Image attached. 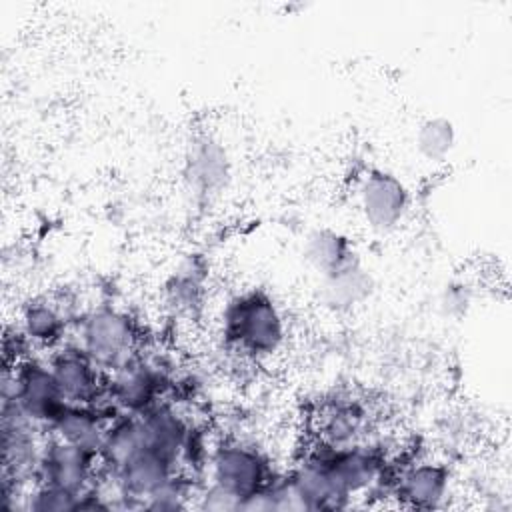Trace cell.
<instances>
[{
	"mask_svg": "<svg viewBox=\"0 0 512 512\" xmlns=\"http://www.w3.org/2000/svg\"><path fill=\"white\" fill-rule=\"evenodd\" d=\"M176 386L174 368L160 354L136 350L128 360L106 374L104 398L118 414L140 416Z\"/></svg>",
	"mask_w": 512,
	"mask_h": 512,
	"instance_id": "7a4b0ae2",
	"label": "cell"
},
{
	"mask_svg": "<svg viewBox=\"0 0 512 512\" xmlns=\"http://www.w3.org/2000/svg\"><path fill=\"white\" fill-rule=\"evenodd\" d=\"M374 282L360 260L322 278V302L328 310L344 314L362 306L372 294Z\"/></svg>",
	"mask_w": 512,
	"mask_h": 512,
	"instance_id": "d6986e66",
	"label": "cell"
},
{
	"mask_svg": "<svg viewBox=\"0 0 512 512\" xmlns=\"http://www.w3.org/2000/svg\"><path fill=\"white\" fill-rule=\"evenodd\" d=\"M140 422L146 446L182 468V448L192 420H188L170 400H162L144 414H140Z\"/></svg>",
	"mask_w": 512,
	"mask_h": 512,
	"instance_id": "9a60e30c",
	"label": "cell"
},
{
	"mask_svg": "<svg viewBox=\"0 0 512 512\" xmlns=\"http://www.w3.org/2000/svg\"><path fill=\"white\" fill-rule=\"evenodd\" d=\"M356 206L364 226L372 234L386 236L406 222L412 208V194L398 174L372 166L358 178Z\"/></svg>",
	"mask_w": 512,
	"mask_h": 512,
	"instance_id": "5b68a950",
	"label": "cell"
},
{
	"mask_svg": "<svg viewBox=\"0 0 512 512\" xmlns=\"http://www.w3.org/2000/svg\"><path fill=\"white\" fill-rule=\"evenodd\" d=\"M82 496L50 484H32L26 492V512H72Z\"/></svg>",
	"mask_w": 512,
	"mask_h": 512,
	"instance_id": "44dd1931",
	"label": "cell"
},
{
	"mask_svg": "<svg viewBox=\"0 0 512 512\" xmlns=\"http://www.w3.org/2000/svg\"><path fill=\"white\" fill-rule=\"evenodd\" d=\"M304 260L320 278H326L360 258L346 234L334 228H316L304 240Z\"/></svg>",
	"mask_w": 512,
	"mask_h": 512,
	"instance_id": "ac0fdd59",
	"label": "cell"
},
{
	"mask_svg": "<svg viewBox=\"0 0 512 512\" xmlns=\"http://www.w3.org/2000/svg\"><path fill=\"white\" fill-rule=\"evenodd\" d=\"M194 506L200 510H208V512H228V510H238L240 502H238V498H234L224 488L216 486L214 482H206L198 488Z\"/></svg>",
	"mask_w": 512,
	"mask_h": 512,
	"instance_id": "7402d4cb",
	"label": "cell"
},
{
	"mask_svg": "<svg viewBox=\"0 0 512 512\" xmlns=\"http://www.w3.org/2000/svg\"><path fill=\"white\" fill-rule=\"evenodd\" d=\"M16 324L34 350L52 352L66 344V334L74 318L60 300L36 296L22 304Z\"/></svg>",
	"mask_w": 512,
	"mask_h": 512,
	"instance_id": "5bb4252c",
	"label": "cell"
},
{
	"mask_svg": "<svg viewBox=\"0 0 512 512\" xmlns=\"http://www.w3.org/2000/svg\"><path fill=\"white\" fill-rule=\"evenodd\" d=\"M120 416L108 400H100L98 404H66L58 418L46 430L50 436L82 448L94 456H98L104 432L110 420Z\"/></svg>",
	"mask_w": 512,
	"mask_h": 512,
	"instance_id": "4fadbf2b",
	"label": "cell"
},
{
	"mask_svg": "<svg viewBox=\"0 0 512 512\" xmlns=\"http://www.w3.org/2000/svg\"><path fill=\"white\" fill-rule=\"evenodd\" d=\"M184 178L198 198L220 194L230 182V158L224 144L212 134H196L186 146Z\"/></svg>",
	"mask_w": 512,
	"mask_h": 512,
	"instance_id": "8fae6325",
	"label": "cell"
},
{
	"mask_svg": "<svg viewBox=\"0 0 512 512\" xmlns=\"http://www.w3.org/2000/svg\"><path fill=\"white\" fill-rule=\"evenodd\" d=\"M14 396L28 416L46 432L68 404L48 360L28 356L14 366L4 364L2 396Z\"/></svg>",
	"mask_w": 512,
	"mask_h": 512,
	"instance_id": "8992f818",
	"label": "cell"
},
{
	"mask_svg": "<svg viewBox=\"0 0 512 512\" xmlns=\"http://www.w3.org/2000/svg\"><path fill=\"white\" fill-rule=\"evenodd\" d=\"M144 442V430L140 416L132 414H120L114 420L108 422L104 440L98 452L100 462V474L112 476L116 474L130 458H134L142 448Z\"/></svg>",
	"mask_w": 512,
	"mask_h": 512,
	"instance_id": "e0dca14e",
	"label": "cell"
},
{
	"mask_svg": "<svg viewBox=\"0 0 512 512\" xmlns=\"http://www.w3.org/2000/svg\"><path fill=\"white\" fill-rule=\"evenodd\" d=\"M98 476V456L66 444L50 434L48 438H44L40 458L34 470V484H50L82 496L96 486Z\"/></svg>",
	"mask_w": 512,
	"mask_h": 512,
	"instance_id": "52a82bcc",
	"label": "cell"
},
{
	"mask_svg": "<svg viewBox=\"0 0 512 512\" xmlns=\"http://www.w3.org/2000/svg\"><path fill=\"white\" fill-rule=\"evenodd\" d=\"M206 470L208 482L224 488L240 504L268 486L276 476L268 456L258 446L236 438L216 442L210 448Z\"/></svg>",
	"mask_w": 512,
	"mask_h": 512,
	"instance_id": "277c9868",
	"label": "cell"
},
{
	"mask_svg": "<svg viewBox=\"0 0 512 512\" xmlns=\"http://www.w3.org/2000/svg\"><path fill=\"white\" fill-rule=\"evenodd\" d=\"M416 154L428 164L446 162L456 148V128L444 116L424 118L414 132Z\"/></svg>",
	"mask_w": 512,
	"mask_h": 512,
	"instance_id": "ffe728a7",
	"label": "cell"
},
{
	"mask_svg": "<svg viewBox=\"0 0 512 512\" xmlns=\"http://www.w3.org/2000/svg\"><path fill=\"white\" fill-rule=\"evenodd\" d=\"M296 510H340L348 508L324 460L320 444L314 440L304 454L284 474Z\"/></svg>",
	"mask_w": 512,
	"mask_h": 512,
	"instance_id": "ba28073f",
	"label": "cell"
},
{
	"mask_svg": "<svg viewBox=\"0 0 512 512\" xmlns=\"http://www.w3.org/2000/svg\"><path fill=\"white\" fill-rule=\"evenodd\" d=\"M50 370L58 388L70 404H98L104 400L106 374L74 342H66L50 352Z\"/></svg>",
	"mask_w": 512,
	"mask_h": 512,
	"instance_id": "30bf717a",
	"label": "cell"
},
{
	"mask_svg": "<svg viewBox=\"0 0 512 512\" xmlns=\"http://www.w3.org/2000/svg\"><path fill=\"white\" fill-rule=\"evenodd\" d=\"M74 344L104 372H112L128 360L140 342L136 320L116 304H96L74 320Z\"/></svg>",
	"mask_w": 512,
	"mask_h": 512,
	"instance_id": "3957f363",
	"label": "cell"
},
{
	"mask_svg": "<svg viewBox=\"0 0 512 512\" xmlns=\"http://www.w3.org/2000/svg\"><path fill=\"white\" fill-rule=\"evenodd\" d=\"M372 428L370 408L364 400L336 394L320 406L316 416V440L330 446H352L366 442Z\"/></svg>",
	"mask_w": 512,
	"mask_h": 512,
	"instance_id": "7c38bea8",
	"label": "cell"
},
{
	"mask_svg": "<svg viewBox=\"0 0 512 512\" xmlns=\"http://www.w3.org/2000/svg\"><path fill=\"white\" fill-rule=\"evenodd\" d=\"M206 268L198 258H188L164 284V304L176 320H196L206 300Z\"/></svg>",
	"mask_w": 512,
	"mask_h": 512,
	"instance_id": "2e32d148",
	"label": "cell"
},
{
	"mask_svg": "<svg viewBox=\"0 0 512 512\" xmlns=\"http://www.w3.org/2000/svg\"><path fill=\"white\" fill-rule=\"evenodd\" d=\"M452 490V472L448 464L430 458H418L402 466L390 482V496L404 508L436 510L446 506Z\"/></svg>",
	"mask_w": 512,
	"mask_h": 512,
	"instance_id": "9c48e42d",
	"label": "cell"
},
{
	"mask_svg": "<svg viewBox=\"0 0 512 512\" xmlns=\"http://www.w3.org/2000/svg\"><path fill=\"white\" fill-rule=\"evenodd\" d=\"M220 336L230 352L252 362H264L284 348L288 324L272 294L262 288H248L224 304Z\"/></svg>",
	"mask_w": 512,
	"mask_h": 512,
	"instance_id": "6da1fadb",
	"label": "cell"
}]
</instances>
